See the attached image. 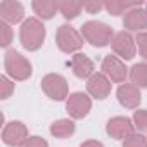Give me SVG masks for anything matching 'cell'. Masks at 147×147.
I'll list each match as a JSON object with an SVG mask.
<instances>
[{
	"label": "cell",
	"mask_w": 147,
	"mask_h": 147,
	"mask_svg": "<svg viewBox=\"0 0 147 147\" xmlns=\"http://www.w3.org/2000/svg\"><path fill=\"white\" fill-rule=\"evenodd\" d=\"M45 26L43 23L38 19V18H28L23 24H21V31H19V38H21V45L33 52V50H38L42 45H43V40H45Z\"/></svg>",
	"instance_id": "obj_1"
},
{
	"label": "cell",
	"mask_w": 147,
	"mask_h": 147,
	"mask_svg": "<svg viewBox=\"0 0 147 147\" xmlns=\"http://www.w3.org/2000/svg\"><path fill=\"white\" fill-rule=\"evenodd\" d=\"M82 36L85 42H88L94 47H106L113 43L114 31L111 26L100 21H87L82 26Z\"/></svg>",
	"instance_id": "obj_2"
},
{
	"label": "cell",
	"mask_w": 147,
	"mask_h": 147,
	"mask_svg": "<svg viewBox=\"0 0 147 147\" xmlns=\"http://www.w3.org/2000/svg\"><path fill=\"white\" fill-rule=\"evenodd\" d=\"M4 66H5V73L12 78V80H18V82H23V80H28L31 76V62L21 55L19 52L16 50H9L5 54V59H4Z\"/></svg>",
	"instance_id": "obj_3"
},
{
	"label": "cell",
	"mask_w": 147,
	"mask_h": 147,
	"mask_svg": "<svg viewBox=\"0 0 147 147\" xmlns=\"http://www.w3.org/2000/svg\"><path fill=\"white\" fill-rule=\"evenodd\" d=\"M55 42H57V47L62 52H66V54L78 52L83 47V36H82V33H78L75 28L69 26V24L59 26L57 35H55Z\"/></svg>",
	"instance_id": "obj_4"
},
{
	"label": "cell",
	"mask_w": 147,
	"mask_h": 147,
	"mask_svg": "<svg viewBox=\"0 0 147 147\" xmlns=\"http://www.w3.org/2000/svg\"><path fill=\"white\" fill-rule=\"evenodd\" d=\"M42 90L50 97L52 100H64L67 97V82L62 75L57 73H50L42 78Z\"/></svg>",
	"instance_id": "obj_5"
},
{
	"label": "cell",
	"mask_w": 147,
	"mask_h": 147,
	"mask_svg": "<svg viewBox=\"0 0 147 147\" xmlns=\"http://www.w3.org/2000/svg\"><path fill=\"white\" fill-rule=\"evenodd\" d=\"M92 109V100L87 94L83 92H75L71 94L66 100V111L73 119H83Z\"/></svg>",
	"instance_id": "obj_6"
},
{
	"label": "cell",
	"mask_w": 147,
	"mask_h": 147,
	"mask_svg": "<svg viewBox=\"0 0 147 147\" xmlns=\"http://www.w3.org/2000/svg\"><path fill=\"white\" fill-rule=\"evenodd\" d=\"M113 50L125 61H130L135 57V52H137V42L135 38L131 36L130 31H119L114 35L113 38Z\"/></svg>",
	"instance_id": "obj_7"
},
{
	"label": "cell",
	"mask_w": 147,
	"mask_h": 147,
	"mask_svg": "<svg viewBox=\"0 0 147 147\" xmlns=\"http://www.w3.org/2000/svg\"><path fill=\"white\" fill-rule=\"evenodd\" d=\"M2 138L7 145L11 147H21L30 137H28V128L23 121H11L5 125L2 131Z\"/></svg>",
	"instance_id": "obj_8"
},
{
	"label": "cell",
	"mask_w": 147,
	"mask_h": 147,
	"mask_svg": "<svg viewBox=\"0 0 147 147\" xmlns=\"http://www.w3.org/2000/svg\"><path fill=\"white\" fill-rule=\"evenodd\" d=\"M133 121L130 118H125V116H114L107 121L106 125V131L109 137L116 138V140H125L128 138L130 135H133Z\"/></svg>",
	"instance_id": "obj_9"
},
{
	"label": "cell",
	"mask_w": 147,
	"mask_h": 147,
	"mask_svg": "<svg viewBox=\"0 0 147 147\" xmlns=\"http://www.w3.org/2000/svg\"><path fill=\"white\" fill-rule=\"evenodd\" d=\"M102 73L114 83H123L126 80V66L116 55H106L102 61Z\"/></svg>",
	"instance_id": "obj_10"
},
{
	"label": "cell",
	"mask_w": 147,
	"mask_h": 147,
	"mask_svg": "<svg viewBox=\"0 0 147 147\" xmlns=\"http://www.w3.org/2000/svg\"><path fill=\"white\" fill-rule=\"evenodd\" d=\"M87 90H88V94L92 97L102 100L111 94V80L104 75V73H94V75L88 78Z\"/></svg>",
	"instance_id": "obj_11"
},
{
	"label": "cell",
	"mask_w": 147,
	"mask_h": 147,
	"mask_svg": "<svg viewBox=\"0 0 147 147\" xmlns=\"http://www.w3.org/2000/svg\"><path fill=\"white\" fill-rule=\"evenodd\" d=\"M116 95H118L119 104L123 107H126V109H137L138 104H140V100H142L140 88L135 87L133 83H123V85H119Z\"/></svg>",
	"instance_id": "obj_12"
},
{
	"label": "cell",
	"mask_w": 147,
	"mask_h": 147,
	"mask_svg": "<svg viewBox=\"0 0 147 147\" xmlns=\"http://www.w3.org/2000/svg\"><path fill=\"white\" fill-rule=\"evenodd\" d=\"M0 18L7 24H18L24 18V7L16 0H4L0 2Z\"/></svg>",
	"instance_id": "obj_13"
},
{
	"label": "cell",
	"mask_w": 147,
	"mask_h": 147,
	"mask_svg": "<svg viewBox=\"0 0 147 147\" xmlns=\"http://www.w3.org/2000/svg\"><path fill=\"white\" fill-rule=\"evenodd\" d=\"M123 26L128 30V31H144L147 28V14H145V9H140V7H135V9H130L125 18H123Z\"/></svg>",
	"instance_id": "obj_14"
},
{
	"label": "cell",
	"mask_w": 147,
	"mask_h": 147,
	"mask_svg": "<svg viewBox=\"0 0 147 147\" xmlns=\"http://www.w3.org/2000/svg\"><path fill=\"white\" fill-rule=\"evenodd\" d=\"M71 67L75 76L78 78H90L94 75V62L90 57H87L85 54H75L71 59Z\"/></svg>",
	"instance_id": "obj_15"
},
{
	"label": "cell",
	"mask_w": 147,
	"mask_h": 147,
	"mask_svg": "<svg viewBox=\"0 0 147 147\" xmlns=\"http://www.w3.org/2000/svg\"><path fill=\"white\" fill-rule=\"evenodd\" d=\"M31 7L40 19H52L55 12L59 11V2H54V0H35Z\"/></svg>",
	"instance_id": "obj_16"
},
{
	"label": "cell",
	"mask_w": 147,
	"mask_h": 147,
	"mask_svg": "<svg viewBox=\"0 0 147 147\" xmlns=\"http://www.w3.org/2000/svg\"><path fill=\"white\" fill-rule=\"evenodd\" d=\"M75 130H76V126H75L73 119H57L50 125V133L55 138H67L75 133Z\"/></svg>",
	"instance_id": "obj_17"
},
{
	"label": "cell",
	"mask_w": 147,
	"mask_h": 147,
	"mask_svg": "<svg viewBox=\"0 0 147 147\" xmlns=\"http://www.w3.org/2000/svg\"><path fill=\"white\" fill-rule=\"evenodd\" d=\"M140 2H119V0H111V2L104 4V9L111 14V16H119V14H126L130 9L140 7Z\"/></svg>",
	"instance_id": "obj_18"
},
{
	"label": "cell",
	"mask_w": 147,
	"mask_h": 147,
	"mask_svg": "<svg viewBox=\"0 0 147 147\" xmlns=\"http://www.w3.org/2000/svg\"><path fill=\"white\" fill-rule=\"evenodd\" d=\"M131 83L138 88H147V62H138L130 71Z\"/></svg>",
	"instance_id": "obj_19"
},
{
	"label": "cell",
	"mask_w": 147,
	"mask_h": 147,
	"mask_svg": "<svg viewBox=\"0 0 147 147\" xmlns=\"http://www.w3.org/2000/svg\"><path fill=\"white\" fill-rule=\"evenodd\" d=\"M83 9L82 2H76V0H64V2H59V12L66 18V19H75L80 16Z\"/></svg>",
	"instance_id": "obj_20"
},
{
	"label": "cell",
	"mask_w": 147,
	"mask_h": 147,
	"mask_svg": "<svg viewBox=\"0 0 147 147\" xmlns=\"http://www.w3.org/2000/svg\"><path fill=\"white\" fill-rule=\"evenodd\" d=\"M12 40H14V33H12L11 24H7V23L2 21V23H0V45L5 49V47L11 45Z\"/></svg>",
	"instance_id": "obj_21"
},
{
	"label": "cell",
	"mask_w": 147,
	"mask_h": 147,
	"mask_svg": "<svg viewBox=\"0 0 147 147\" xmlns=\"http://www.w3.org/2000/svg\"><path fill=\"white\" fill-rule=\"evenodd\" d=\"M14 92V82H11L5 75L0 76V99H9L11 94Z\"/></svg>",
	"instance_id": "obj_22"
},
{
	"label": "cell",
	"mask_w": 147,
	"mask_h": 147,
	"mask_svg": "<svg viewBox=\"0 0 147 147\" xmlns=\"http://www.w3.org/2000/svg\"><path fill=\"white\" fill-rule=\"evenodd\" d=\"M123 147H147V138L140 133H133L123 140Z\"/></svg>",
	"instance_id": "obj_23"
},
{
	"label": "cell",
	"mask_w": 147,
	"mask_h": 147,
	"mask_svg": "<svg viewBox=\"0 0 147 147\" xmlns=\"http://www.w3.org/2000/svg\"><path fill=\"white\" fill-rule=\"evenodd\" d=\"M133 125L140 131H147V111L145 109L135 111V114H133Z\"/></svg>",
	"instance_id": "obj_24"
},
{
	"label": "cell",
	"mask_w": 147,
	"mask_h": 147,
	"mask_svg": "<svg viewBox=\"0 0 147 147\" xmlns=\"http://www.w3.org/2000/svg\"><path fill=\"white\" fill-rule=\"evenodd\" d=\"M135 42H137V45H138V52H140V55L147 61V31L138 33L137 38H135Z\"/></svg>",
	"instance_id": "obj_25"
},
{
	"label": "cell",
	"mask_w": 147,
	"mask_h": 147,
	"mask_svg": "<svg viewBox=\"0 0 147 147\" xmlns=\"http://www.w3.org/2000/svg\"><path fill=\"white\" fill-rule=\"evenodd\" d=\"M21 147H49V144H47L45 138H42V137H38V135H33V137H30Z\"/></svg>",
	"instance_id": "obj_26"
},
{
	"label": "cell",
	"mask_w": 147,
	"mask_h": 147,
	"mask_svg": "<svg viewBox=\"0 0 147 147\" xmlns=\"http://www.w3.org/2000/svg\"><path fill=\"white\" fill-rule=\"evenodd\" d=\"M83 9L88 14H97L100 9H104V4H100V2H85L83 4Z\"/></svg>",
	"instance_id": "obj_27"
},
{
	"label": "cell",
	"mask_w": 147,
	"mask_h": 147,
	"mask_svg": "<svg viewBox=\"0 0 147 147\" xmlns=\"http://www.w3.org/2000/svg\"><path fill=\"white\" fill-rule=\"evenodd\" d=\"M80 147H104V144L99 142V140H87V142H83Z\"/></svg>",
	"instance_id": "obj_28"
},
{
	"label": "cell",
	"mask_w": 147,
	"mask_h": 147,
	"mask_svg": "<svg viewBox=\"0 0 147 147\" xmlns=\"http://www.w3.org/2000/svg\"><path fill=\"white\" fill-rule=\"evenodd\" d=\"M145 14H147V4H145Z\"/></svg>",
	"instance_id": "obj_29"
}]
</instances>
